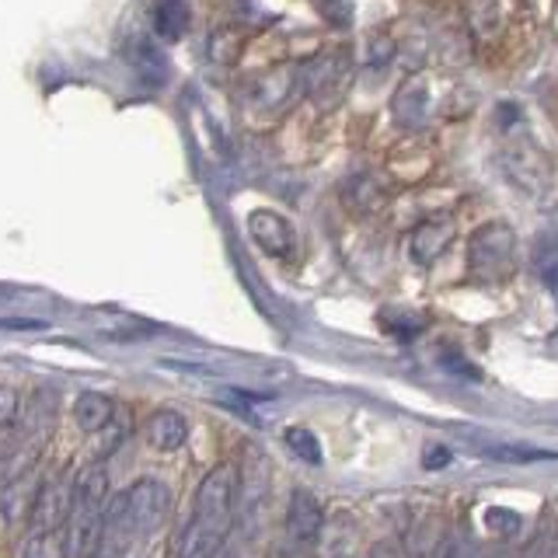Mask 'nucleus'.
<instances>
[{
    "instance_id": "nucleus-7",
    "label": "nucleus",
    "mask_w": 558,
    "mask_h": 558,
    "mask_svg": "<svg viewBox=\"0 0 558 558\" xmlns=\"http://www.w3.org/2000/svg\"><path fill=\"white\" fill-rule=\"evenodd\" d=\"M409 558H450L453 551V531L447 517L429 513L412 527L409 534Z\"/></svg>"
},
{
    "instance_id": "nucleus-9",
    "label": "nucleus",
    "mask_w": 558,
    "mask_h": 558,
    "mask_svg": "<svg viewBox=\"0 0 558 558\" xmlns=\"http://www.w3.org/2000/svg\"><path fill=\"white\" fill-rule=\"evenodd\" d=\"M453 223L447 217H436V220H423L409 234V252H412V262L418 266H433L436 258H440L450 244H453Z\"/></svg>"
},
{
    "instance_id": "nucleus-12",
    "label": "nucleus",
    "mask_w": 558,
    "mask_h": 558,
    "mask_svg": "<svg viewBox=\"0 0 558 558\" xmlns=\"http://www.w3.org/2000/svg\"><path fill=\"white\" fill-rule=\"evenodd\" d=\"M116 418V401L101 391H84L74 401V423L84 433H101Z\"/></svg>"
},
{
    "instance_id": "nucleus-3",
    "label": "nucleus",
    "mask_w": 558,
    "mask_h": 558,
    "mask_svg": "<svg viewBox=\"0 0 558 558\" xmlns=\"http://www.w3.org/2000/svg\"><path fill=\"white\" fill-rule=\"evenodd\" d=\"M105 506H109V478H105V464H92L81 471L74 485V506H70V545H74L77 558H92L98 541H101V523H105Z\"/></svg>"
},
{
    "instance_id": "nucleus-5",
    "label": "nucleus",
    "mask_w": 558,
    "mask_h": 558,
    "mask_svg": "<svg viewBox=\"0 0 558 558\" xmlns=\"http://www.w3.org/2000/svg\"><path fill=\"white\" fill-rule=\"evenodd\" d=\"M322 527H325L322 499L307 493V488H293L290 506H287V541L296 551H311L318 545Z\"/></svg>"
},
{
    "instance_id": "nucleus-6",
    "label": "nucleus",
    "mask_w": 558,
    "mask_h": 558,
    "mask_svg": "<svg viewBox=\"0 0 558 558\" xmlns=\"http://www.w3.org/2000/svg\"><path fill=\"white\" fill-rule=\"evenodd\" d=\"M248 234L258 252L269 258H293L296 255V231L293 223L276 214V209H252L248 214Z\"/></svg>"
},
{
    "instance_id": "nucleus-21",
    "label": "nucleus",
    "mask_w": 558,
    "mask_h": 558,
    "mask_svg": "<svg viewBox=\"0 0 558 558\" xmlns=\"http://www.w3.org/2000/svg\"><path fill=\"white\" fill-rule=\"evenodd\" d=\"M366 558H409V551L401 548V545H395V541H377Z\"/></svg>"
},
{
    "instance_id": "nucleus-13",
    "label": "nucleus",
    "mask_w": 558,
    "mask_h": 558,
    "mask_svg": "<svg viewBox=\"0 0 558 558\" xmlns=\"http://www.w3.org/2000/svg\"><path fill=\"white\" fill-rule=\"evenodd\" d=\"M377 325H380V331L388 339H395V342H412V339H418L426 331L429 318H426V314L412 311V307H384L377 314Z\"/></svg>"
},
{
    "instance_id": "nucleus-19",
    "label": "nucleus",
    "mask_w": 558,
    "mask_h": 558,
    "mask_svg": "<svg viewBox=\"0 0 558 558\" xmlns=\"http://www.w3.org/2000/svg\"><path fill=\"white\" fill-rule=\"evenodd\" d=\"M14 415H17V391L0 384V426H8Z\"/></svg>"
},
{
    "instance_id": "nucleus-10",
    "label": "nucleus",
    "mask_w": 558,
    "mask_h": 558,
    "mask_svg": "<svg viewBox=\"0 0 558 558\" xmlns=\"http://www.w3.org/2000/svg\"><path fill=\"white\" fill-rule=\"evenodd\" d=\"M147 444L154 450H161V453H174L179 447H185L189 440V423H185V415L182 412H174V409H157L150 418H147Z\"/></svg>"
},
{
    "instance_id": "nucleus-4",
    "label": "nucleus",
    "mask_w": 558,
    "mask_h": 558,
    "mask_svg": "<svg viewBox=\"0 0 558 558\" xmlns=\"http://www.w3.org/2000/svg\"><path fill=\"white\" fill-rule=\"evenodd\" d=\"M517 269V231L510 223L493 220L478 227L468 244V272L478 283H506Z\"/></svg>"
},
{
    "instance_id": "nucleus-17",
    "label": "nucleus",
    "mask_w": 558,
    "mask_h": 558,
    "mask_svg": "<svg viewBox=\"0 0 558 558\" xmlns=\"http://www.w3.org/2000/svg\"><path fill=\"white\" fill-rule=\"evenodd\" d=\"M25 558H66L63 531H35L25 545Z\"/></svg>"
},
{
    "instance_id": "nucleus-1",
    "label": "nucleus",
    "mask_w": 558,
    "mask_h": 558,
    "mask_svg": "<svg viewBox=\"0 0 558 558\" xmlns=\"http://www.w3.org/2000/svg\"><path fill=\"white\" fill-rule=\"evenodd\" d=\"M238 468L217 464L192 496V513L179 541V558H220L234 527Z\"/></svg>"
},
{
    "instance_id": "nucleus-8",
    "label": "nucleus",
    "mask_w": 558,
    "mask_h": 558,
    "mask_svg": "<svg viewBox=\"0 0 558 558\" xmlns=\"http://www.w3.org/2000/svg\"><path fill=\"white\" fill-rule=\"evenodd\" d=\"M296 74H301V87L307 95H325V92H339L349 70L339 52H322V57L296 63Z\"/></svg>"
},
{
    "instance_id": "nucleus-11",
    "label": "nucleus",
    "mask_w": 558,
    "mask_h": 558,
    "mask_svg": "<svg viewBox=\"0 0 558 558\" xmlns=\"http://www.w3.org/2000/svg\"><path fill=\"white\" fill-rule=\"evenodd\" d=\"M391 112H395V122L405 130H418L429 116V84L423 77H412L405 81V87L395 95L391 101Z\"/></svg>"
},
{
    "instance_id": "nucleus-2",
    "label": "nucleus",
    "mask_w": 558,
    "mask_h": 558,
    "mask_svg": "<svg viewBox=\"0 0 558 558\" xmlns=\"http://www.w3.org/2000/svg\"><path fill=\"white\" fill-rule=\"evenodd\" d=\"M171 510V493L165 482L140 478L105 506L101 541L92 558H122L140 537L154 534Z\"/></svg>"
},
{
    "instance_id": "nucleus-20",
    "label": "nucleus",
    "mask_w": 558,
    "mask_h": 558,
    "mask_svg": "<svg viewBox=\"0 0 558 558\" xmlns=\"http://www.w3.org/2000/svg\"><path fill=\"white\" fill-rule=\"evenodd\" d=\"M46 322L39 318H0V331H43Z\"/></svg>"
},
{
    "instance_id": "nucleus-16",
    "label": "nucleus",
    "mask_w": 558,
    "mask_h": 558,
    "mask_svg": "<svg viewBox=\"0 0 558 558\" xmlns=\"http://www.w3.org/2000/svg\"><path fill=\"white\" fill-rule=\"evenodd\" d=\"M154 28L168 43L182 39L185 28H189V8L185 4H161V8H154Z\"/></svg>"
},
{
    "instance_id": "nucleus-22",
    "label": "nucleus",
    "mask_w": 558,
    "mask_h": 558,
    "mask_svg": "<svg viewBox=\"0 0 558 558\" xmlns=\"http://www.w3.org/2000/svg\"><path fill=\"white\" fill-rule=\"evenodd\" d=\"M447 461H450V450H444V447H433V453H426V458H423L426 468H440Z\"/></svg>"
},
{
    "instance_id": "nucleus-15",
    "label": "nucleus",
    "mask_w": 558,
    "mask_h": 558,
    "mask_svg": "<svg viewBox=\"0 0 558 558\" xmlns=\"http://www.w3.org/2000/svg\"><path fill=\"white\" fill-rule=\"evenodd\" d=\"M283 444H287L304 464H322V461H325L322 440H318V436H314L307 426H287V429H283Z\"/></svg>"
},
{
    "instance_id": "nucleus-14",
    "label": "nucleus",
    "mask_w": 558,
    "mask_h": 558,
    "mask_svg": "<svg viewBox=\"0 0 558 558\" xmlns=\"http://www.w3.org/2000/svg\"><path fill=\"white\" fill-rule=\"evenodd\" d=\"M345 203L353 206V209H360V214H377V209L388 203V196H384V189L374 179H366V174H363V179L349 182Z\"/></svg>"
},
{
    "instance_id": "nucleus-18",
    "label": "nucleus",
    "mask_w": 558,
    "mask_h": 558,
    "mask_svg": "<svg viewBox=\"0 0 558 558\" xmlns=\"http://www.w3.org/2000/svg\"><path fill=\"white\" fill-rule=\"evenodd\" d=\"M485 453H493L499 461H510V464H527V461H545L555 458L548 450H537V447H520V444H488Z\"/></svg>"
}]
</instances>
